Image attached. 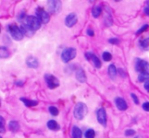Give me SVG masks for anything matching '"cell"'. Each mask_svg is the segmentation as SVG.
<instances>
[{"mask_svg":"<svg viewBox=\"0 0 149 138\" xmlns=\"http://www.w3.org/2000/svg\"><path fill=\"white\" fill-rule=\"evenodd\" d=\"M23 25H24L31 32H35V31H37V30H38L40 28L41 22L35 16H28V17L24 18Z\"/></svg>","mask_w":149,"mask_h":138,"instance_id":"cell-1","label":"cell"},{"mask_svg":"<svg viewBox=\"0 0 149 138\" xmlns=\"http://www.w3.org/2000/svg\"><path fill=\"white\" fill-rule=\"evenodd\" d=\"M87 106L83 103V102H78L74 108V111H73V114H74V116L76 119L78 120H82L87 114Z\"/></svg>","mask_w":149,"mask_h":138,"instance_id":"cell-2","label":"cell"},{"mask_svg":"<svg viewBox=\"0 0 149 138\" xmlns=\"http://www.w3.org/2000/svg\"><path fill=\"white\" fill-rule=\"evenodd\" d=\"M7 30L10 32V36L17 41H19L24 38V34H23L21 29L18 26H17L15 24L9 25L7 26Z\"/></svg>","mask_w":149,"mask_h":138,"instance_id":"cell-3","label":"cell"},{"mask_svg":"<svg viewBox=\"0 0 149 138\" xmlns=\"http://www.w3.org/2000/svg\"><path fill=\"white\" fill-rule=\"evenodd\" d=\"M77 55V51L75 48L72 47H68L66 49H65L61 54V60L63 62L67 63L69 61H71L72 60H73Z\"/></svg>","mask_w":149,"mask_h":138,"instance_id":"cell-4","label":"cell"},{"mask_svg":"<svg viewBox=\"0 0 149 138\" xmlns=\"http://www.w3.org/2000/svg\"><path fill=\"white\" fill-rule=\"evenodd\" d=\"M36 17L38 18V20L41 22V24H47L50 20V16H49V13L44 10L43 8L41 7H38L37 8L36 10Z\"/></svg>","mask_w":149,"mask_h":138,"instance_id":"cell-5","label":"cell"},{"mask_svg":"<svg viewBox=\"0 0 149 138\" xmlns=\"http://www.w3.org/2000/svg\"><path fill=\"white\" fill-rule=\"evenodd\" d=\"M135 68L136 71L140 73H149V63L144 60L137 59L135 62Z\"/></svg>","mask_w":149,"mask_h":138,"instance_id":"cell-6","label":"cell"},{"mask_svg":"<svg viewBox=\"0 0 149 138\" xmlns=\"http://www.w3.org/2000/svg\"><path fill=\"white\" fill-rule=\"evenodd\" d=\"M45 81L50 89H54L59 86V81L58 80V78H56L52 74H45Z\"/></svg>","mask_w":149,"mask_h":138,"instance_id":"cell-7","label":"cell"},{"mask_svg":"<svg viewBox=\"0 0 149 138\" xmlns=\"http://www.w3.org/2000/svg\"><path fill=\"white\" fill-rule=\"evenodd\" d=\"M48 4V8L50 12L53 14H57L61 11V2L58 0H51L47 2Z\"/></svg>","mask_w":149,"mask_h":138,"instance_id":"cell-8","label":"cell"},{"mask_svg":"<svg viewBox=\"0 0 149 138\" xmlns=\"http://www.w3.org/2000/svg\"><path fill=\"white\" fill-rule=\"evenodd\" d=\"M97 120H98V122L102 126H105L106 127L107 121V112H106V110L103 108L100 109L97 111Z\"/></svg>","mask_w":149,"mask_h":138,"instance_id":"cell-9","label":"cell"},{"mask_svg":"<svg viewBox=\"0 0 149 138\" xmlns=\"http://www.w3.org/2000/svg\"><path fill=\"white\" fill-rule=\"evenodd\" d=\"M86 57L88 60L92 61L93 66L96 67V68H100L101 67V61L100 60V59L95 55L93 54V53H86Z\"/></svg>","mask_w":149,"mask_h":138,"instance_id":"cell-10","label":"cell"},{"mask_svg":"<svg viewBox=\"0 0 149 138\" xmlns=\"http://www.w3.org/2000/svg\"><path fill=\"white\" fill-rule=\"evenodd\" d=\"M77 22H78V17L75 13H70L69 15L66 16L65 20V23L68 27H72L77 24Z\"/></svg>","mask_w":149,"mask_h":138,"instance_id":"cell-11","label":"cell"},{"mask_svg":"<svg viewBox=\"0 0 149 138\" xmlns=\"http://www.w3.org/2000/svg\"><path fill=\"white\" fill-rule=\"evenodd\" d=\"M115 105H116L117 109L119 110H121V111H125L128 108L127 102L123 98H120V97H117L115 99Z\"/></svg>","mask_w":149,"mask_h":138,"instance_id":"cell-12","label":"cell"},{"mask_svg":"<svg viewBox=\"0 0 149 138\" xmlns=\"http://www.w3.org/2000/svg\"><path fill=\"white\" fill-rule=\"evenodd\" d=\"M26 65L30 68H37L38 67V60L33 56H30L26 59Z\"/></svg>","mask_w":149,"mask_h":138,"instance_id":"cell-13","label":"cell"},{"mask_svg":"<svg viewBox=\"0 0 149 138\" xmlns=\"http://www.w3.org/2000/svg\"><path fill=\"white\" fill-rule=\"evenodd\" d=\"M76 78L81 83H85L86 81V73H85V71L81 67H79V68L77 69V71H76Z\"/></svg>","mask_w":149,"mask_h":138,"instance_id":"cell-14","label":"cell"},{"mask_svg":"<svg viewBox=\"0 0 149 138\" xmlns=\"http://www.w3.org/2000/svg\"><path fill=\"white\" fill-rule=\"evenodd\" d=\"M102 12V7L100 4H95L92 10V14L94 18H99Z\"/></svg>","mask_w":149,"mask_h":138,"instance_id":"cell-15","label":"cell"},{"mask_svg":"<svg viewBox=\"0 0 149 138\" xmlns=\"http://www.w3.org/2000/svg\"><path fill=\"white\" fill-rule=\"evenodd\" d=\"M47 127H48L49 130H55V131H57V130H58L60 129V127H59V125L58 124V123H57L56 121H54V120H50V121L47 123Z\"/></svg>","mask_w":149,"mask_h":138,"instance_id":"cell-16","label":"cell"},{"mask_svg":"<svg viewBox=\"0 0 149 138\" xmlns=\"http://www.w3.org/2000/svg\"><path fill=\"white\" fill-rule=\"evenodd\" d=\"M72 138H82L81 130L79 127L74 126L72 130Z\"/></svg>","mask_w":149,"mask_h":138,"instance_id":"cell-17","label":"cell"},{"mask_svg":"<svg viewBox=\"0 0 149 138\" xmlns=\"http://www.w3.org/2000/svg\"><path fill=\"white\" fill-rule=\"evenodd\" d=\"M20 101L23 102V103L26 107H34V106L38 105L37 101H32V100H29V99H26V98H20Z\"/></svg>","mask_w":149,"mask_h":138,"instance_id":"cell-18","label":"cell"},{"mask_svg":"<svg viewBox=\"0 0 149 138\" xmlns=\"http://www.w3.org/2000/svg\"><path fill=\"white\" fill-rule=\"evenodd\" d=\"M117 71L118 70H117L116 67L113 64H112V65H110L108 67V74L110 75V77L112 79H115V77L117 75Z\"/></svg>","mask_w":149,"mask_h":138,"instance_id":"cell-19","label":"cell"},{"mask_svg":"<svg viewBox=\"0 0 149 138\" xmlns=\"http://www.w3.org/2000/svg\"><path fill=\"white\" fill-rule=\"evenodd\" d=\"M9 130L12 132H17L19 130V124L17 121H10L9 123Z\"/></svg>","mask_w":149,"mask_h":138,"instance_id":"cell-20","label":"cell"},{"mask_svg":"<svg viewBox=\"0 0 149 138\" xmlns=\"http://www.w3.org/2000/svg\"><path fill=\"white\" fill-rule=\"evenodd\" d=\"M10 56V51L8 50L7 47L5 46H1L0 48V57L2 59H5L8 58Z\"/></svg>","mask_w":149,"mask_h":138,"instance_id":"cell-21","label":"cell"},{"mask_svg":"<svg viewBox=\"0 0 149 138\" xmlns=\"http://www.w3.org/2000/svg\"><path fill=\"white\" fill-rule=\"evenodd\" d=\"M140 82H147L149 80V73H141L138 76Z\"/></svg>","mask_w":149,"mask_h":138,"instance_id":"cell-22","label":"cell"},{"mask_svg":"<svg viewBox=\"0 0 149 138\" xmlns=\"http://www.w3.org/2000/svg\"><path fill=\"white\" fill-rule=\"evenodd\" d=\"M140 46H141V47L143 50H145V51H148L149 38H148V39H143V40H141V43H140Z\"/></svg>","mask_w":149,"mask_h":138,"instance_id":"cell-23","label":"cell"},{"mask_svg":"<svg viewBox=\"0 0 149 138\" xmlns=\"http://www.w3.org/2000/svg\"><path fill=\"white\" fill-rule=\"evenodd\" d=\"M20 29H21L23 34H24V35H26V36L31 37V36H32V34H33V32H31V30H29L24 25H22L20 26Z\"/></svg>","mask_w":149,"mask_h":138,"instance_id":"cell-24","label":"cell"},{"mask_svg":"<svg viewBox=\"0 0 149 138\" xmlns=\"http://www.w3.org/2000/svg\"><path fill=\"white\" fill-rule=\"evenodd\" d=\"M86 138H95V131L93 130H87L85 133Z\"/></svg>","mask_w":149,"mask_h":138,"instance_id":"cell-25","label":"cell"},{"mask_svg":"<svg viewBox=\"0 0 149 138\" xmlns=\"http://www.w3.org/2000/svg\"><path fill=\"white\" fill-rule=\"evenodd\" d=\"M49 112L51 113V115L52 116H58V109L56 108V107H54V106H51L50 108H49Z\"/></svg>","mask_w":149,"mask_h":138,"instance_id":"cell-26","label":"cell"},{"mask_svg":"<svg viewBox=\"0 0 149 138\" xmlns=\"http://www.w3.org/2000/svg\"><path fill=\"white\" fill-rule=\"evenodd\" d=\"M102 58L105 61H110L112 60V54L109 52H104L102 54Z\"/></svg>","mask_w":149,"mask_h":138,"instance_id":"cell-27","label":"cell"},{"mask_svg":"<svg viewBox=\"0 0 149 138\" xmlns=\"http://www.w3.org/2000/svg\"><path fill=\"white\" fill-rule=\"evenodd\" d=\"M148 25H144L143 26H141V29H139L138 31H137V32H136V35H140V34H141L143 32H145V31H147L148 29Z\"/></svg>","mask_w":149,"mask_h":138,"instance_id":"cell-28","label":"cell"},{"mask_svg":"<svg viewBox=\"0 0 149 138\" xmlns=\"http://www.w3.org/2000/svg\"><path fill=\"white\" fill-rule=\"evenodd\" d=\"M135 134V131L134 130H126V132H125V135L127 136V137H132V136H134Z\"/></svg>","mask_w":149,"mask_h":138,"instance_id":"cell-29","label":"cell"},{"mask_svg":"<svg viewBox=\"0 0 149 138\" xmlns=\"http://www.w3.org/2000/svg\"><path fill=\"white\" fill-rule=\"evenodd\" d=\"M131 97H132V99L134 100V103H135L136 105H138V104H139V99H138L137 95H136L135 94H131Z\"/></svg>","mask_w":149,"mask_h":138,"instance_id":"cell-30","label":"cell"},{"mask_svg":"<svg viewBox=\"0 0 149 138\" xmlns=\"http://www.w3.org/2000/svg\"><path fill=\"white\" fill-rule=\"evenodd\" d=\"M0 120H1V133H3L4 132V120L2 116L0 117Z\"/></svg>","mask_w":149,"mask_h":138,"instance_id":"cell-31","label":"cell"},{"mask_svg":"<svg viewBox=\"0 0 149 138\" xmlns=\"http://www.w3.org/2000/svg\"><path fill=\"white\" fill-rule=\"evenodd\" d=\"M142 109H143L144 110H146V111L149 112V102L143 103V105H142Z\"/></svg>","mask_w":149,"mask_h":138,"instance_id":"cell-32","label":"cell"},{"mask_svg":"<svg viewBox=\"0 0 149 138\" xmlns=\"http://www.w3.org/2000/svg\"><path fill=\"white\" fill-rule=\"evenodd\" d=\"M86 32H87V35H88V36H91V37L94 36V32H93V30L91 29V28H88L87 31H86Z\"/></svg>","mask_w":149,"mask_h":138,"instance_id":"cell-33","label":"cell"},{"mask_svg":"<svg viewBox=\"0 0 149 138\" xmlns=\"http://www.w3.org/2000/svg\"><path fill=\"white\" fill-rule=\"evenodd\" d=\"M120 40L118 39H109V43L111 44H119Z\"/></svg>","mask_w":149,"mask_h":138,"instance_id":"cell-34","label":"cell"},{"mask_svg":"<svg viewBox=\"0 0 149 138\" xmlns=\"http://www.w3.org/2000/svg\"><path fill=\"white\" fill-rule=\"evenodd\" d=\"M144 88H145V89L148 91L149 93V81H148L147 82H145V84H144Z\"/></svg>","mask_w":149,"mask_h":138,"instance_id":"cell-35","label":"cell"},{"mask_svg":"<svg viewBox=\"0 0 149 138\" xmlns=\"http://www.w3.org/2000/svg\"><path fill=\"white\" fill-rule=\"evenodd\" d=\"M144 13H145L146 15L149 16V7L148 6H147V7H145V8H144Z\"/></svg>","mask_w":149,"mask_h":138,"instance_id":"cell-36","label":"cell"},{"mask_svg":"<svg viewBox=\"0 0 149 138\" xmlns=\"http://www.w3.org/2000/svg\"><path fill=\"white\" fill-rule=\"evenodd\" d=\"M147 4L148 5V7H149V1H148V2H147Z\"/></svg>","mask_w":149,"mask_h":138,"instance_id":"cell-37","label":"cell"},{"mask_svg":"<svg viewBox=\"0 0 149 138\" xmlns=\"http://www.w3.org/2000/svg\"><path fill=\"white\" fill-rule=\"evenodd\" d=\"M135 138H142V137H136Z\"/></svg>","mask_w":149,"mask_h":138,"instance_id":"cell-38","label":"cell"}]
</instances>
